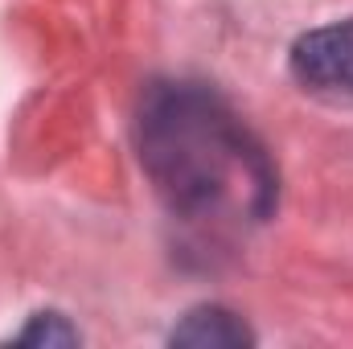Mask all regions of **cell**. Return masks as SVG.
<instances>
[{"label": "cell", "instance_id": "6da1fadb", "mask_svg": "<svg viewBox=\"0 0 353 349\" xmlns=\"http://www.w3.org/2000/svg\"><path fill=\"white\" fill-rule=\"evenodd\" d=\"M140 161L176 214L251 218L275 201V169L243 119L201 83H152L140 103Z\"/></svg>", "mask_w": 353, "mask_h": 349}, {"label": "cell", "instance_id": "7a4b0ae2", "mask_svg": "<svg viewBox=\"0 0 353 349\" xmlns=\"http://www.w3.org/2000/svg\"><path fill=\"white\" fill-rule=\"evenodd\" d=\"M296 83L329 103H353V17L308 29L292 46Z\"/></svg>", "mask_w": 353, "mask_h": 349}, {"label": "cell", "instance_id": "3957f363", "mask_svg": "<svg viewBox=\"0 0 353 349\" xmlns=\"http://www.w3.org/2000/svg\"><path fill=\"white\" fill-rule=\"evenodd\" d=\"M173 346H251L255 341V333L243 325V317H234L230 308H218V304H201V308H193L181 325L173 329V337H169Z\"/></svg>", "mask_w": 353, "mask_h": 349}, {"label": "cell", "instance_id": "277c9868", "mask_svg": "<svg viewBox=\"0 0 353 349\" xmlns=\"http://www.w3.org/2000/svg\"><path fill=\"white\" fill-rule=\"evenodd\" d=\"M21 346H79L83 333L62 317V312H37L21 333H17Z\"/></svg>", "mask_w": 353, "mask_h": 349}]
</instances>
